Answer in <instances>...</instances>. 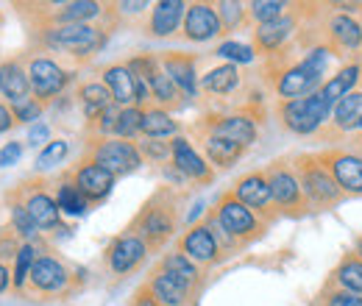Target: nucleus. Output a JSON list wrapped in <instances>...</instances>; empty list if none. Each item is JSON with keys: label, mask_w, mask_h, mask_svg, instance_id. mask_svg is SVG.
<instances>
[{"label": "nucleus", "mask_w": 362, "mask_h": 306, "mask_svg": "<svg viewBox=\"0 0 362 306\" xmlns=\"http://www.w3.org/2000/svg\"><path fill=\"white\" fill-rule=\"evenodd\" d=\"M28 278H31V287L40 290V293H59L70 281L64 264L59 262V259H53V257H40L34 262V267H31V276Z\"/></svg>", "instance_id": "obj_15"}, {"label": "nucleus", "mask_w": 362, "mask_h": 306, "mask_svg": "<svg viewBox=\"0 0 362 306\" xmlns=\"http://www.w3.org/2000/svg\"><path fill=\"white\" fill-rule=\"evenodd\" d=\"M136 237L145 240L148 248H156L162 245L165 240H170L173 228H176V212L170 204H162L159 198H153L134 220Z\"/></svg>", "instance_id": "obj_3"}, {"label": "nucleus", "mask_w": 362, "mask_h": 306, "mask_svg": "<svg viewBox=\"0 0 362 306\" xmlns=\"http://www.w3.org/2000/svg\"><path fill=\"white\" fill-rule=\"evenodd\" d=\"M176 120L165 112V109H148L142 112V129L139 131L145 134L148 139H159V136H170L176 134Z\"/></svg>", "instance_id": "obj_34"}, {"label": "nucleus", "mask_w": 362, "mask_h": 306, "mask_svg": "<svg viewBox=\"0 0 362 306\" xmlns=\"http://www.w3.org/2000/svg\"><path fill=\"white\" fill-rule=\"evenodd\" d=\"M206 129L212 136H221V139H228V142H237V145H251L257 142V126L243 117V114H228V117H209Z\"/></svg>", "instance_id": "obj_11"}, {"label": "nucleus", "mask_w": 362, "mask_h": 306, "mask_svg": "<svg viewBox=\"0 0 362 306\" xmlns=\"http://www.w3.org/2000/svg\"><path fill=\"white\" fill-rule=\"evenodd\" d=\"M139 129H142V109H136V106L120 109V117H117L115 134H117L120 139H132L134 134H139Z\"/></svg>", "instance_id": "obj_41"}, {"label": "nucleus", "mask_w": 362, "mask_h": 306, "mask_svg": "<svg viewBox=\"0 0 362 306\" xmlns=\"http://www.w3.org/2000/svg\"><path fill=\"white\" fill-rule=\"evenodd\" d=\"M329 170L334 175L337 187L343 192L362 195V159L351 153H332L329 156Z\"/></svg>", "instance_id": "obj_16"}, {"label": "nucleus", "mask_w": 362, "mask_h": 306, "mask_svg": "<svg viewBox=\"0 0 362 306\" xmlns=\"http://www.w3.org/2000/svg\"><path fill=\"white\" fill-rule=\"evenodd\" d=\"M14 126V112L6 106V103H0V134L8 131Z\"/></svg>", "instance_id": "obj_51"}, {"label": "nucleus", "mask_w": 362, "mask_h": 306, "mask_svg": "<svg viewBox=\"0 0 362 306\" xmlns=\"http://www.w3.org/2000/svg\"><path fill=\"white\" fill-rule=\"evenodd\" d=\"M103 84L109 87L115 106L129 109L132 103H136V78L129 70V64H112L103 70Z\"/></svg>", "instance_id": "obj_14"}, {"label": "nucleus", "mask_w": 362, "mask_h": 306, "mask_svg": "<svg viewBox=\"0 0 362 306\" xmlns=\"http://www.w3.org/2000/svg\"><path fill=\"white\" fill-rule=\"evenodd\" d=\"M181 251H184V257H187V259L206 264V262H215V259H218L221 242L215 240L212 225H209V223H204V225H192V228L181 237Z\"/></svg>", "instance_id": "obj_9"}, {"label": "nucleus", "mask_w": 362, "mask_h": 306, "mask_svg": "<svg viewBox=\"0 0 362 306\" xmlns=\"http://www.w3.org/2000/svg\"><path fill=\"white\" fill-rule=\"evenodd\" d=\"M326 306H362V295L349 293V290H337L326 295Z\"/></svg>", "instance_id": "obj_47"}, {"label": "nucleus", "mask_w": 362, "mask_h": 306, "mask_svg": "<svg viewBox=\"0 0 362 306\" xmlns=\"http://www.w3.org/2000/svg\"><path fill=\"white\" fill-rule=\"evenodd\" d=\"M334 123H337L340 131H357V129H362V92L346 95L334 106Z\"/></svg>", "instance_id": "obj_27"}, {"label": "nucleus", "mask_w": 362, "mask_h": 306, "mask_svg": "<svg viewBox=\"0 0 362 306\" xmlns=\"http://www.w3.org/2000/svg\"><path fill=\"white\" fill-rule=\"evenodd\" d=\"M357 81H360V67L351 64V67L340 70L334 78H329V81L323 84V89H320V95H323L329 103H340L346 95H351V89L357 87Z\"/></svg>", "instance_id": "obj_31"}, {"label": "nucleus", "mask_w": 362, "mask_h": 306, "mask_svg": "<svg viewBox=\"0 0 362 306\" xmlns=\"http://www.w3.org/2000/svg\"><path fill=\"white\" fill-rule=\"evenodd\" d=\"M56 204H59V209H62L64 215H70V218H81V215L90 209V201L81 195V189L76 187V181H64V184L59 187Z\"/></svg>", "instance_id": "obj_33"}, {"label": "nucleus", "mask_w": 362, "mask_h": 306, "mask_svg": "<svg viewBox=\"0 0 362 306\" xmlns=\"http://www.w3.org/2000/svg\"><path fill=\"white\" fill-rule=\"evenodd\" d=\"M293 28H296V20L293 17H279L273 23L259 25L257 34H254L257 37V47L259 50H276V47H281V45L290 40Z\"/></svg>", "instance_id": "obj_25"}, {"label": "nucleus", "mask_w": 362, "mask_h": 306, "mask_svg": "<svg viewBox=\"0 0 362 306\" xmlns=\"http://www.w3.org/2000/svg\"><path fill=\"white\" fill-rule=\"evenodd\" d=\"M11 223H14V231H17L20 237L34 240V234H37V223L31 220L28 209H25V204H20V201L11 204Z\"/></svg>", "instance_id": "obj_42"}, {"label": "nucleus", "mask_w": 362, "mask_h": 306, "mask_svg": "<svg viewBox=\"0 0 362 306\" xmlns=\"http://www.w3.org/2000/svg\"><path fill=\"white\" fill-rule=\"evenodd\" d=\"M301 189H304V198H310L317 206H332L343 195L334 175H329V170L315 165V162L301 165Z\"/></svg>", "instance_id": "obj_5"}, {"label": "nucleus", "mask_w": 362, "mask_h": 306, "mask_svg": "<svg viewBox=\"0 0 362 306\" xmlns=\"http://www.w3.org/2000/svg\"><path fill=\"white\" fill-rule=\"evenodd\" d=\"M284 8H287V3H281V0H254V3L248 6L251 17H254L259 25H265V23H273V20L284 17Z\"/></svg>", "instance_id": "obj_39"}, {"label": "nucleus", "mask_w": 362, "mask_h": 306, "mask_svg": "<svg viewBox=\"0 0 362 306\" xmlns=\"http://www.w3.org/2000/svg\"><path fill=\"white\" fill-rule=\"evenodd\" d=\"M215 220H218V225L226 231L231 240H234V237H251V234L257 231V218H254V212H251L245 204H240L234 195H226V198L218 204Z\"/></svg>", "instance_id": "obj_8"}, {"label": "nucleus", "mask_w": 362, "mask_h": 306, "mask_svg": "<svg viewBox=\"0 0 362 306\" xmlns=\"http://www.w3.org/2000/svg\"><path fill=\"white\" fill-rule=\"evenodd\" d=\"M11 281H14V276L8 273V267L0 262V293H6L8 287H11Z\"/></svg>", "instance_id": "obj_52"}, {"label": "nucleus", "mask_w": 362, "mask_h": 306, "mask_svg": "<svg viewBox=\"0 0 362 306\" xmlns=\"http://www.w3.org/2000/svg\"><path fill=\"white\" fill-rule=\"evenodd\" d=\"M145 254H148V245H145L142 237H136V234H123V237H117V240L112 242L106 259H109V267H112L115 273H129V270H134L136 264L145 259Z\"/></svg>", "instance_id": "obj_10"}, {"label": "nucleus", "mask_w": 362, "mask_h": 306, "mask_svg": "<svg viewBox=\"0 0 362 306\" xmlns=\"http://www.w3.org/2000/svg\"><path fill=\"white\" fill-rule=\"evenodd\" d=\"M329 112H332V103L320 92H315L298 100H284L281 120L293 134H313L329 117Z\"/></svg>", "instance_id": "obj_1"}, {"label": "nucleus", "mask_w": 362, "mask_h": 306, "mask_svg": "<svg viewBox=\"0 0 362 306\" xmlns=\"http://www.w3.org/2000/svg\"><path fill=\"white\" fill-rule=\"evenodd\" d=\"M215 53L223 56V59H228V61H237V64H248V61H254V47H248V45H243V42L218 45Z\"/></svg>", "instance_id": "obj_43"}, {"label": "nucleus", "mask_w": 362, "mask_h": 306, "mask_svg": "<svg viewBox=\"0 0 362 306\" xmlns=\"http://www.w3.org/2000/svg\"><path fill=\"white\" fill-rule=\"evenodd\" d=\"M301 64H304L307 70H313L315 76H323V73H326V64H329V56H326V50H323V47H317V50H313Z\"/></svg>", "instance_id": "obj_48"}, {"label": "nucleus", "mask_w": 362, "mask_h": 306, "mask_svg": "<svg viewBox=\"0 0 362 306\" xmlns=\"http://www.w3.org/2000/svg\"><path fill=\"white\" fill-rule=\"evenodd\" d=\"M148 87H151V95H153L159 103H165V106H173L176 98H179V87L170 81V76H168L162 67L148 78Z\"/></svg>", "instance_id": "obj_36"}, {"label": "nucleus", "mask_w": 362, "mask_h": 306, "mask_svg": "<svg viewBox=\"0 0 362 306\" xmlns=\"http://www.w3.org/2000/svg\"><path fill=\"white\" fill-rule=\"evenodd\" d=\"M142 153H145V156H151V159H156V162H162V159L173 156V148H170L168 142H156V139H148V142H142Z\"/></svg>", "instance_id": "obj_46"}, {"label": "nucleus", "mask_w": 362, "mask_h": 306, "mask_svg": "<svg viewBox=\"0 0 362 306\" xmlns=\"http://www.w3.org/2000/svg\"><path fill=\"white\" fill-rule=\"evenodd\" d=\"M148 293H151V298L159 306H184L187 304V295H189V287H184L173 276H168V273L159 270V273L151 278Z\"/></svg>", "instance_id": "obj_23"}, {"label": "nucleus", "mask_w": 362, "mask_h": 306, "mask_svg": "<svg viewBox=\"0 0 362 306\" xmlns=\"http://www.w3.org/2000/svg\"><path fill=\"white\" fill-rule=\"evenodd\" d=\"M37 259H40V257H37V248H34L31 242L20 245V251H17V264H14V281H11L14 290H23V287H25V281H28V276H31V267H34Z\"/></svg>", "instance_id": "obj_37"}, {"label": "nucleus", "mask_w": 362, "mask_h": 306, "mask_svg": "<svg viewBox=\"0 0 362 306\" xmlns=\"http://www.w3.org/2000/svg\"><path fill=\"white\" fill-rule=\"evenodd\" d=\"M123 11H139V8H148V3H120Z\"/></svg>", "instance_id": "obj_54"}, {"label": "nucleus", "mask_w": 362, "mask_h": 306, "mask_svg": "<svg viewBox=\"0 0 362 306\" xmlns=\"http://www.w3.org/2000/svg\"><path fill=\"white\" fill-rule=\"evenodd\" d=\"M23 204H25L31 220L37 223V228H56V225H59L62 209H59L56 198H50L47 192H40V189H37V192H28Z\"/></svg>", "instance_id": "obj_24"}, {"label": "nucleus", "mask_w": 362, "mask_h": 306, "mask_svg": "<svg viewBox=\"0 0 362 306\" xmlns=\"http://www.w3.org/2000/svg\"><path fill=\"white\" fill-rule=\"evenodd\" d=\"M357 254H360V257H362V240H360V242H357Z\"/></svg>", "instance_id": "obj_55"}, {"label": "nucleus", "mask_w": 362, "mask_h": 306, "mask_svg": "<svg viewBox=\"0 0 362 306\" xmlns=\"http://www.w3.org/2000/svg\"><path fill=\"white\" fill-rule=\"evenodd\" d=\"M184 34L192 42H209L218 34H223V23L218 17V8L209 3H192L184 14Z\"/></svg>", "instance_id": "obj_7"}, {"label": "nucleus", "mask_w": 362, "mask_h": 306, "mask_svg": "<svg viewBox=\"0 0 362 306\" xmlns=\"http://www.w3.org/2000/svg\"><path fill=\"white\" fill-rule=\"evenodd\" d=\"M100 11H103V6L95 3V0H76V3H64L62 11L53 14V23H59V25H84L92 17H98Z\"/></svg>", "instance_id": "obj_26"}, {"label": "nucleus", "mask_w": 362, "mask_h": 306, "mask_svg": "<svg viewBox=\"0 0 362 306\" xmlns=\"http://www.w3.org/2000/svg\"><path fill=\"white\" fill-rule=\"evenodd\" d=\"M0 92L3 98H8V103H23L31 98V81H28V70H23L17 61H6L0 64Z\"/></svg>", "instance_id": "obj_20"}, {"label": "nucleus", "mask_w": 362, "mask_h": 306, "mask_svg": "<svg viewBox=\"0 0 362 306\" xmlns=\"http://www.w3.org/2000/svg\"><path fill=\"white\" fill-rule=\"evenodd\" d=\"M47 136H50V131H47L45 123H37V126H31V131H28V145H45Z\"/></svg>", "instance_id": "obj_50"}, {"label": "nucleus", "mask_w": 362, "mask_h": 306, "mask_svg": "<svg viewBox=\"0 0 362 306\" xmlns=\"http://www.w3.org/2000/svg\"><path fill=\"white\" fill-rule=\"evenodd\" d=\"M268 184H271L273 201H276L279 206H284V209L301 206L304 189H301V181L290 173V170H284V167H279V165L271 167V170H268Z\"/></svg>", "instance_id": "obj_13"}, {"label": "nucleus", "mask_w": 362, "mask_h": 306, "mask_svg": "<svg viewBox=\"0 0 362 306\" xmlns=\"http://www.w3.org/2000/svg\"><path fill=\"white\" fill-rule=\"evenodd\" d=\"M28 81L37 100H50L70 81V73H64L53 59H34L28 67Z\"/></svg>", "instance_id": "obj_6"}, {"label": "nucleus", "mask_w": 362, "mask_h": 306, "mask_svg": "<svg viewBox=\"0 0 362 306\" xmlns=\"http://www.w3.org/2000/svg\"><path fill=\"white\" fill-rule=\"evenodd\" d=\"M201 87L212 95H228L240 87V73H237V64H221L215 70H209L204 78H201Z\"/></svg>", "instance_id": "obj_29"}, {"label": "nucleus", "mask_w": 362, "mask_h": 306, "mask_svg": "<svg viewBox=\"0 0 362 306\" xmlns=\"http://www.w3.org/2000/svg\"><path fill=\"white\" fill-rule=\"evenodd\" d=\"M162 273L173 276L184 287H192V284L198 281V267H195L192 259H187L184 254H168V257L162 259Z\"/></svg>", "instance_id": "obj_35"}, {"label": "nucleus", "mask_w": 362, "mask_h": 306, "mask_svg": "<svg viewBox=\"0 0 362 306\" xmlns=\"http://www.w3.org/2000/svg\"><path fill=\"white\" fill-rule=\"evenodd\" d=\"M76 187L81 189V195L87 201H103L115 187V175L95 162H87L76 170Z\"/></svg>", "instance_id": "obj_12"}, {"label": "nucleus", "mask_w": 362, "mask_h": 306, "mask_svg": "<svg viewBox=\"0 0 362 306\" xmlns=\"http://www.w3.org/2000/svg\"><path fill=\"white\" fill-rule=\"evenodd\" d=\"M329 34H332V40L340 45V47H349V50H354V47H360L362 45V25L357 20H351V17H346V14H337L332 23H329Z\"/></svg>", "instance_id": "obj_32"}, {"label": "nucleus", "mask_w": 362, "mask_h": 306, "mask_svg": "<svg viewBox=\"0 0 362 306\" xmlns=\"http://www.w3.org/2000/svg\"><path fill=\"white\" fill-rule=\"evenodd\" d=\"M134 306H159V304H156V301H153V298H151V293H148V290H145V293H139V295H136Z\"/></svg>", "instance_id": "obj_53"}, {"label": "nucleus", "mask_w": 362, "mask_h": 306, "mask_svg": "<svg viewBox=\"0 0 362 306\" xmlns=\"http://www.w3.org/2000/svg\"><path fill=\"white\" fill-rule=\"evenodd\" d=\"M78 98H81V103H84V112H87V117L95 120V117H100L109 106H115V98H112V92L106 84H98V81H92V84H84L81 92H78Z\"/></svg>", "instance_id": "obj_30"}, {"label": "nucleus", "mask_w": 362, "mask_h": 306, "mask_svg": "<svg viewBox=\"0 0 362 306\" xmlns=\"http://www.w3.org/2000/svg\"><path fill=\"white\" fill-rule=\"evenodd\" d=\"M184 14H187V3H181V0L156 3L151 11V34L153 37H170L184 23Z\"/></svg>", "instance_id": "obj_21"}, {"label": "nucleus", "mask_w": 362, "mask_h": 306, "mask_svg": "<svg viewBox=\"0 0 362 306\" xmlns=\"http://www.w3.org/2000/svg\"><path fill=\"white\" fill-rule=\"evenodd\" d=\"M204 151H206L209 162L218 165V167H231V165L243 156V145L228 142V139H221V136H212V134L204 136Z\"/></svg>", "instance_id": "obj_28"}, {"label": "nucleus", "mask_w": 362, "mask_h": 306, "mask_svg": "<svg viewBox=\"0 0 362 306\" xmlns=\"http://www.w3.org/2000/svg\"><path fill=\"white\" fill-rule=\"evenodd\" d=\"M170 148H173V165H176V170H179L181 175L195 178V181H209V178H212L209 165L192 151V145H189L184 136H176V139L170 142Z\"/></svg>", "instance_id": "obj_19"}, {"label": "nucleus", "mask_w": 362, "mask_h": 306, "mask_svg": "<svg viewBox=\"0 0 362 306\" xmlns=\"http://www.w3.org/2000/svg\"><path fill=\"white\" fill-rule=\"evenodd\" d=\"M45 42L50 47H59V50H67L78 59L92 56L100 45L106 42V34L100 28H95L90 23L84 25H56L45 34Z\"/></svg>", "instance_id": "obj_2"}, {"label": "nucleus", "mask_w": 362, "mask_h": 306, "mask_svg": "<svg viewBox=\"0 0 362 306\" xmlns=\"http://www.w3.org/2000/svg\"><path fill=\"white\" fill-rule=\"evenodd\" d=\"M11 112H14V120H20V123L40 120V114H42V100L28 98V100H23V103H14Z\"/></svg>", "instance_id": "obj_44"}, {"label": "nucleus", "mask_w": 362, "mask_h": 306, "mask_svg": "<svg viewBox=\"0 0 362 306\" xmlns=\"http://www.w3.org/2000/svg\"><path fill=\"white\" fill-rule=\"evenodd\" d=\"M20 159H23V145L20 142L3 145V151H0V167H14Z\"/></svg>", "instance_id": "obj_49"}, {"label": "nucleus", "mask_w": 362, "mask_h": 306, "mask_svg": "<svg viewBox=\"0 0 362 306\" xmlns=\"http://www.w3.org/2000/svg\"><path fill=\"white\" fill-rule=\"evenodd\" d=\"M92 162L100 165L103 170L115 175H129L139 170L142 165V151L129 139H103L95 151H92Z\"/></svg>", "instance_id": "obj_4"}, {"label": "nucleus", "mask_w": 362, "mask_h": 306, "mask_svg": "<svg viewBox=\"0 0 362 306\" xmlns=\"http://www.w3.org/2000/svg\"><path fill=\"white\" fill-rule=\"evenodd\" d=\"M67 153H70V145H67L64 139H53V142H47V148L37 156V170H50V167L62 165V162L67 159Z\"/></svg>", "instance_id": "obj_40"}, {"label": "nucleus", "mask_w": 362, "mask_h": 306, "mask_svg": "<svg viewBox=\"0 0 362 306\" xmlns=\"http://www.w3.org/2000/svg\"><path fill=\"white\" fill-rule=\"evenodd\" d=\"M234 198H237L240 204H245L248 209H265L273 201L268 175L251 173V175H245V178H240L237 187H234Z\"/></svg>", "instance_id": "obj_18"}, {"label": "nucleus", "mask_w": 362, "mask_h": 306, "mask_svg": "<svg viewBox=\"0 0 362 306\" xmlns=\"http://www.w3.org/2000/svg\"><path fill=\"white\" fill-rule=\"evenodd\" d=\"M337 284L349 293L362 295V262L360 259H346L337 270Z\"/></svg>", "instance_id": "obj_38"}, {"label": "nucleus", "mask_w": 362, "mask_h": 306, "mask_svg": "<svg viewBox=\"0 0 362 306\" xmlns=\"http://www.w3.org/2000/svg\"><path fill=\"white\" fill-rule=\"evenodd\" d=\"M320 84V76H315L313 70H307L304 64L298 67H290L281 73L276 92L287 100H298V98H307V95H315V87Z\"/></svg>", "instance_id": "obj_17"}, {"label": "nucleus", "mask_w": 362, "mask_h": 306, "mask_svg": "<svg viewBox=\"0 0 362 306\" xmlns=\"http://www.w3.org/2000/svg\"><path fill=\"white\" fill-rule=\"evenodd\" d=\"M162 70L170 76V81L179 87V92L195 98L198 92V78H195V61L189 56H179V53H170L162 59Z\"/></svg>", "instance_id": "obj_22"}, {"label": "nucleus", "mask_w": 362, "mask_h": 306, "mask_svg": "<svg viewBox=\"0 0 362 306\" xmlns=\"http://www.w3.org/2000/svg\"><path fill=\"white\" fill-rule=\"evenodd\" d=\"M218 17L223 28H237L243 23V6L240 3H218Z\"/></svg>", "instance_id": "obj_45"}]
</instances>
